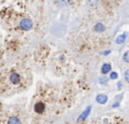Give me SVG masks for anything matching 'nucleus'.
I'll use <instances>...</instances> for the list:
<instances>
[{"label": "nucleus", "instance_id": "obj_7", "mask_svg": "<svg viewBox=\"0 0 129 124\" xmlns=\"http://www.w3.org/2000/svg\"><path fill=\"white\" fill-rule=\"evenodd\" d=\"M126 36H127V33H126V32H125V33H122V34H120V35H118L117 38H116V43H117V44L123 43V42L126 40Z\"/></svg>", "mask_w": 129, "mask_h": 124}, {"label": "nucleus", "instance_id": "obj_17", "mask_svg": "<svg viewBox=\"0 0 129 124\" xmlns=\"http://www.w3.org/2000/svg\"><path fill=\"white\" fill-rule=\"evenodd\" d=\"M119 106V103H115L114 105H113V107H118Z\"/></svg>", "mask_w": 129, "mask_h": 124}, {"label": "nucleus", "instance_id": "obj_1", "mask_svg": "<svg viewBox=\"0 0 129 124\" xmlns=\"http://www.w3.org/2000/svg\"><path fill=\"white\" fill-rule=\"evenodd\" d=\"M19 26H20V28L22 29V30H30L31 28H32V26H33V23H32V21L29 19V18H24V19H22L21 21H20V23H19Z\"/></svg>", "mask_w": 129, "mask_h": 124}, {"label": "nucleus", "instance_id": "obj_6", "mask_svg": "<svg viewBox=\"0 0 129 124\" xmlns=\"http://www.w3.org/2000/svg\"><path fill=\"white\" fill-rule=\"evenodd\" d=\"M111 70H112L111 65H110V64H108V63H105V64L102 66V68H101V72H102V74H104V75L108 74Z\"/></svg>", "mask_w": 129, "mask_h": 124}, {"label": "nucleus", "instance_id": "obj_15", "mask_svg": "<svg viewBox=\"0 0 129 124\" xmlns=\"http://www.w3.org/2000/svg\"><path fill=\"white\" fill-rule=\"evenodd\" d=\"M121 88H122V83H121V82H119V83H118V90H120Z\"/></svg>", "mask_w": 129, "mask_h": 124}, {"label": "nucleus", "instance_id": "obj_8", "mask_svg": "<svg viewBox=\"0 0 129 124\" xmlns=\"http://www.w3.org/2000/svg\"><path fill=\"white\" fill-rule=\"evenodd\" d=\"M95 30L98 31V32H103L105 30V26L101 23V22H98L96 25H95Z\"/></svg>", "mask_w": 129, "mask_h": 124}, {"label": "nucleus", "instance_id": "obj_5", "mask_svg": "<svg viewBox=\"0 0 129 124\" xmlns=\"http://www.w3.org/2000/svg\"><path fill=\"white\" fill-rule=\"evenodd\" d=\"M96 101L99 103V104H106L107 103V101H108V97H107V95H105V94H99V95H97V97H96Z\"/></svg>", "mask_w": 129, "mask_h": 124}, {"label": "nucleus", "instance_id": "obj_13", "mask_svg": "<svg viewBox=\"0 0 129 124\" xmlns=\"http://www.w3.org/2000/svg\"><path fill=\"white\" fill-rule=\"evenodd\" d=\"M107 82H108V79L105 77V78H99V83L100 84H107Z\"/></svg>", "mask_w": 129, "mask_h": 124}, {"label": "nucleus", "instance_id": "obj_2", "mask_svg": "<svg viewBox=\"0 0 129 124\" xmlns=\"http://www.w3.org/2000/svg\"><path fill=\"white\" fill-rule=\"evenodd\" d=\"M20 80H21L20 75H19L18 73H16V72H13V73H11V74L9 75V81H10L13 85H18V84L20 83Z\"/></svg>", "mask_w": 129, "mask_h": 124}, {"label": "nucleus", "instance_id": "obj_10", "mask_svg": "<svg viewBox=\"0 0 129 124\" xmlns=\"http://www.w3.org/2000/svg\"><path fill=\"white\" fill-rule=\"evenodd\" d=\"M123 60L125 63H129V50H127L124 54H123Z\"/></svg>", "mask_w": 129, "mask_h": 124}, {"label": "nucleus", "instance_id": "obj_9", "mask_svg": "<svg viewBox=\"0 0 129 124\" xmlns=\"http://www.w3.org/2000/svg\"><path fill=\"white\" fill-rule=\"evenodd\" d=\"M8 123L9 124H15V123H20V120L17 117H10L8 119Z\"/></svg>", "mask_w": 129, "mask_h": 124}, {"label": "nucleus", "instance_id": "obj_14", "mask_svg": "<svg viewBox=\"0 0 129 124\" xmlns=\"http://www.w3.org/2000/svg\"><path fill=\"white\" fill-rule=\"evenodd\" d=\"M59 2H61V4H64V5H67V2H70L71 3V0H58Z\"/></svg>", "mask_w": 129, "mask_h": 124}, {"label": "nucleus", "instance_id": "obj_16", "mask_svg": "<svg viewBox=\"0 0 129 124\" xmlns=\"http://www.w3.org/2000/svg\"><path fill=\"white\" fill-rule=\"evenodd\" d=\"M109 53H110V50H106V51L103 52V54H105V55H107V54H109Z\"/></svg>", "mask_w": 129, "mask_h": 124}, {"label": "nucleus", "instance_id": "obj_12", "mask_svg": "<svg viewBox=\"0 0 129 124\" xmlns=\"http://www.w3.org/2000/svg\"><path fill=\"white\" fill-rule=\"evenodd\" d=\"M124 79H125V81H126L127 83H129V69L126 70V72H125V74H124Z\"/></svg>", "mask_w": 129, "mask_h": 124}, {"label": "nucleus", "instance_id": "obj_11", "mask_svg": "<svg viewBox=\"0 0 129 124\" xmlns=\"http://www.w3.org/2000/svg\"><path fill=\"white\" fill-rule=\"evenodd\" d=\"M118 78V74L116 73V72H112L111 74H110V79L111 80H116Z\"/></svg>", "mask_w": 129, "mask_h": 124}, {"label": "nucleus", "instance_id": "obj_3", "mask_svg": "<svg viewBox=\"0 0 129 124\" xmlns=\"http://www.w3.org/2000/svg\"><path fill=\"white\" fill-rule=\"evenodd\" d=\"M91 109H92V106H89V107H87L86 109H85V111L78 117V119H77V121L78 122H80V121H83V120H85L88 116H89V114H90V112H91Z\"/></svg>", "mask_w": 129, "mask_h": 124}, {"label": "nucleus", "instance_id": "obj_4", "mask_svg": "<svg viewBox=\"0 0 129 124\" xmlns=\"http://www.w3.org/2000/svg\"><path fill=\"white\" fill-rule=\"evenodd\" d=\"M33 109H34V111H35L36 113L41 114V113H43V111L45 110V105H44L42 102H37V103L34 105Z\"/></svg>", "mask_w": 129, "mask_h": 124}]
</instances>
